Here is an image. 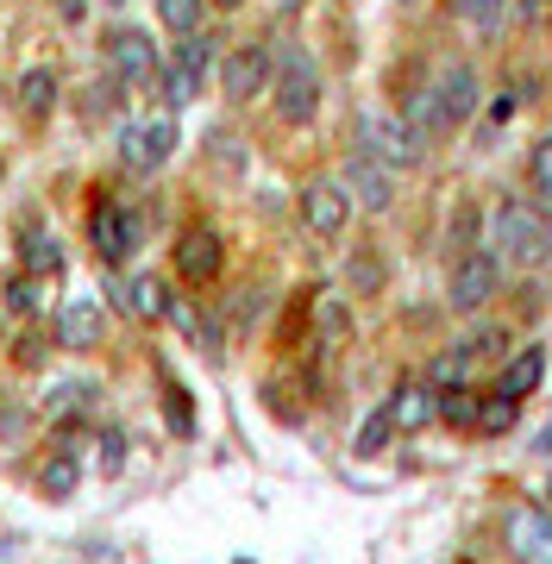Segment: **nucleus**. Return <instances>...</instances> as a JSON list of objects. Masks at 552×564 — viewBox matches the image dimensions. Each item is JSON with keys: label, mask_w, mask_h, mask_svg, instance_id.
<instances>
[{"label": "nucleus", "mask_w": 552, "mask_h": 564, "mask_svg": "<svg viewBox=\"0 0 552 564\" xmlns=\"http://www.w3.org/2000/svg\"><path fill=\"white\" fill-rule=\"evenodd\" d=\"M546 245H552V232H546V214L540 207H528V202H502L490 207V258L502 263H540L546 258Z\"/></svg>", "instance_id": "1"}, {"label": "nucleus", "mask_w": 552, "mask_h": 564, "mask_svg": "<svg viewBox=\"0 0 552 564\" xmlns=\"http://www.w3.org/2000/svg\"><path fill=\"white\" fill-rule=\"evenodd\" d=\"M270 95H277V120L283 126H307L314 113H321V69H314L302 51H289V57L277 63Z\"/></svg>", "instance_id": "2"}, {"label": "nucleus", "mask_w": 552, "mask_h": 564, "mask_svg": "<svg viewBox=\"0 0 552 564\" xmlns=\"http://www.w3.org/2000/svg\"><path fill=\"white\" fill-rule=\"evenodd\" d=\"M107 69H113L120 88H151L164 76V57H158V44L144 39L139 25H113L107 32Z\"/></svg>", "instance_id": "3"}, {"label": "nucleus", "mask_w": 552, "mask_h": 564, "mask_svg": "<svg viewBox=\"0 0 552 564\" xmlns=\"http://www.w3.org/2000/svg\"><path fill=\"white\" fill-rule=\"evenodd\" d=\"M358 151H365L370 163H383V170H402V163H414V151H421V139H414L409 120H396V113H358Z\"/></svg>", "instance_id": "4"}, {"label": "nucleus", "mask_w": 552, "mask_h": 564, "mask_svg": "<svg viewBox=\"0 0 552 564\" xmlns=\"http://www.w3.org/2000/svg\"><path fill=\"white\" fill-rule=\"evenodd\" d=\"M170 158H176V120H170V113L132 120V126L120 132V163H126V170L151 176V170H164Z\"/></svg>", "instance_id": "5"}, {"label": "nucleus", "mask_w": 552, "mask_h": 564, "mask_svg": "<svg viewBox=\"0 0 552 564\" xmlns=\"http://www.w3.org/2000/svg\"><path fill=\"white\" fill-rule=\"evenodd\" d=\"M496 289H502V263L490 251H465V258L452 263V282H446V302L458 314H477V307L496 302Z\"/></svg>", "instance_id": "6"}, {"label": "nucleus", "mask_w": 552, "mask_h": 564, "mask_svg": "<svg viewBox=\"0 0 552 564\" xmlns=\"http://www.w3.org/2000/svg\"><path fill=\"white\" fill-rule=\"evenodd\" d=\"M139 239H144V220L132 214V207L101 202L95 214H88V245L101 251V263H126L132 251H139Z\"/></svg>", "instance_id": "7"}, {"label": "nucleus", "mask_w": 552, "mask_h": 564, "mask_svg": "<svg viewBox=\"0 0 552 564\" xmlns=\"http://www.w3.org/2000/svg\"><path fill=\"white\" fill-rule=\"evenodd\" d=\"M270 82H277V57H270V44H239V51L220 63V88L232 95V101L264 95Z\"/></svg>", "instance_id": "8"}, {"label": "nucleus", "mask_w": 552, "mask_h": 564, "mask_svg": "<svg viewBox=\"0 0 552 564\" xmlns=\"http://www.w3.org/2000/svg\"><path fill=\"white\" fill-rule=\"evenodd\" d=\"M351 220V195L339 188V182H307L302 188V226L314 232V239H339Z\"/></svg>", "instance_id": "9"}, {"label": "nucleus", "mask_w": 552, "mask_h": 564, "mask_svg": "<svg viewBox=\"0 0 552 564\" xmlns=\"http://www.w3.org/2000/svg\"><path fill=\"white\" fill-rule=\"evenodd\" d=\"M220 263H226V245L214 226H188L183 239H176V276L195 282V289H207V282L220 276Z\"/></svg>", "instance_id": "10"}, {"label": "nucleus", "mask_w": 552, "mask_h": 564, "mask_svg": "<svg viewBox=\"0 0 552 564\" xmlns=\"http://www.w3.org/2000/svg\"><path fill=\"white\" fill-rule=\"evenodd\" d=\"M339 188H346L351 202L365 207V214H383V207L396 202V182H389V170H383V163H370L365 151H351V158H346V170H339Z\"/></svg>", "instance_id": "11"}, {"label": "nucleus", "mask_w": 552, "mask_h": 564, "mask_svg": "<svg viewBox=\"0 0 552 564\" xmlns=\"http://www.w3.org/2000/svg\"><path fill=\"white\" fill-rule=\"evenodd\" d=\"M509 552H515V564H552V514L546 508H509Z\"/></svg>", "instance_id": "12"}, {"label": "nucleus", "mask_w": 552, "mask_h": 564, "mask_svg": "<svg viewBox=\"0 0 552 564\" xmlns=\"http://www.w3.org/2000/svg\"><path fill=\"white\" fill-rule=\"evenodd\" d=\"M433 101H440V120L446 126H465L477 113V69L470 63H446L440 82H433Z\"/></svg>", "instance_id": "13"}, {"label": "nucleus", "mask_w": 552, "mask_h": 564, "mask_svg": "<svg viewBox=\"0 0 552 564\" xmlns=\"http://www.w3.org/2000/svg\"><path fill=\"white\" fill-rule=\"evenodd\" d=\"M57 345L63 351L101 345V302H95V295H69V302L57 307Z\"/></svg>", "instance_id": "14"}, {"label": "nucleus", "mask_w": 552, "mask_h": 564, "mask_svg": "<svg viewBox=\"0 0 552 564\" xmlns=\"http://www.w3.org/2000/svg\"><path fill=\"white\" fill-rule=\"evenodd\" d=\"M383 408H389V421H396V433H421L427 421H440V395L427 383H396Z\"/></svg>", "instance_id": "15"}, {"label": "nucleus", "mask_w": 552, "mask_h": 564, "mask_svg": "<svg viewBox=\"0 0 552 564\" xmlns=\"http://www.w3.org/2000/svg\"><path fill=\"white\" fill-rule=\"evenodd\" d=\"M13 95H20V113H25V120H51V113H57L63 82H57V69H51V63H32Z\"/></svg>", "instance_id": "16"}, {"label": "nucleus", "mask_w": 552, "mask_h": 564, "mask_svg": "<svg viewBox=\"0 0 552 564\" xmlns=\"http://www.w3.org/2000/svg\"><path fill=\"white\" fill-rule=\"evenodd\" d=\"M120 307L132 314V321H144V326H151V321H170V289H164L158 276H144V270H139V276L120 282Z\"/></svg>", "instance_id": "17"}, {"label": "nucleus", "mask_w": 552, "mask_h": 564, "mask_svg": "<svg viewBox=\"0 0 552 564\" xmlns=\"http://www.w3.org/2000/svg\"><path fill=\"white\" fill-rule=\"evenodd\" d=\"M540 377H546V351H540V345H521V351L502 364V383H496V395H509V402H528L533 389H540Z\"/></svg>", "instance_id": "18"}, {"label": "nucleus", "mask_w": 552, "mask_h": 564, "mask_svg": "<svg viewBox=\"0 0 552 564\" xmlns=\"http://www.w3.org/2000/svg\"><path fill=\"white\" fill-rule=\"evenodd\" d=\"M83 489V464H76V452H44L39 458V496L44 502H69Z\"/></svg>", "instance_id": "19"}, {"label": "nucleus", "mask_w": 552, "mask_h": 564, "mask_svg": "<svg viewBox=\"0 0 552 564\" xmlns=\"http://www.w3.org/2000/svg\"><path fill=\"white\" fill-rule=\"evenodd\" d=\"M214 44H220V39H207V32L183 39V44H176V57H170V69H183V76L195 82V88H202V82H207V69H214V57H220Z\"/></svg>", "instance_id": "20"}, {"label": "nucleus", "mask_w": 552, "mask_h": 564, "mask_svg": "<svg viewBox=\"0 0 552 564\" xmlns=\"http://www.w3.org/2000/svg\"><path fill=\"white\" fill-rule=\"evenodd\" d=\"M158 20L176 32V39H195L207 20V0H158Z\"/></svg>", "instance_id": "21"}, {"label": "nucleus", "mask_w": 552, "mask_h": 564, "mask_svg": "<svg viewBox=\"0 0 552 564\" xmlns=\"http://www.w3.org/2000/svg\"><path fill=\"white\" fill-rule=\"evenodd\" d=\"M20 258H25V270H32V276H57V270H63V251H57V239H44V232H25Z\"/></svg>", "instance_id": "22"}, {"label": "nucleus", "mask_w": 552, "mask_h": 564, "mask_svg": "<svg viewBox=\"0 0 552 564\" xmlns=\"http://www.w3.org/2000/svg\"><path fill=\"white\" fill-rule=\"evenodd\" d=\"M39 302H44V276L13 270V276H7V307H13V314H39Z\"/></svg>", "instance_id": "23"}, {"label": "nucleus", "mask_w": 552, "mask_h": 564, "mask_svg": "<svg viewBox=\"0 0 552 564\" xmlns=\"http://www.w3.org/2000/svg\"><path fill=\"white\" fill-rule=\"evenodd\" d=\"M396 440V421H389V408H377V414H365V426H358V458H377V452H383V445Z\"/></svg>", "instance_id": "24"}, {"label": "nucleus", "mask_w": 552, "mask_h": 564, "mask_svg": "<svg viewBox=\"0 0 552 564\" xmlns=\"http://www.w3.org/2000/svg\"><path fill=\"white\" fill-rule=\"evenodd\" d=\"M477 414H484V402H477L470 389H446V395H440V421L446 426H477Z\"/></svg>", "instance_id": "25"}, {"label": "nucleus", "mask_w": 552, "mask_h": 564, "mask_svg": "<svg viewBox=\"0 0 552 564\" xmlns=\"http://www.w3.org/2000/svg\"><path fill=\"white\" fill-rule=\"evenodd\" d=\"M465 351H446V358H433V395H446V389H465Z\"/></svg>", "instance_id": "26"}, {"label": "nucleus", "mask_w": 552, "mask_h": 564, "mask_svg": "<svg viewBox=\"0 0 552 564\" xmlns=\"http://www.w3.org/2000/svg\"><path fill=\"white\" fill-rule=\"evenodd\" d=\"M515 421H521V402H509V395H490V402H484V414H477V426H484V433H509Z\"/></svg>", "instance_id": "27"}, {"label": "nucleus", "mask_w": 552, "mask_h": 564, "mask_svg": "<svg viewBox=\"0 0 552 564\" xmlns=\"http://www.w3.org/2000/svg\"><path fill=\"white\" fill-rule=\"evenodd\" d=\"M502 7H509V0H458V13H465L470 25H484V32L502 20Z\"/></svg>", "instance_id": "28"}, {"label": "nucleus", "mask_w": 552, "mask_h": 564, "mask_svg": "<svg viewBox=\"0 0 552 564\" xmlns=\"http://www.w3.org/2000/svg\"><path fill=\"white\" fill-rule=\"evenodd\" d=\"M528 170H533V188H540V195H552V132L533 144V163H528Z\"/></svg>", "instance_id": "29"}, {"label": "nucleus", "mask_w": 552, "mask_h": 564, "mask_svg": "<svg viewBox=\"0 0 552 564\" xmlns=\"http://www.w3.org/2000/svg\"><path fill=\"white\" fill-rule=\"evenodd\" d=\"M164 395H170V433H195V408H188V395L176 383H170Z\"/></svg>", "instance_id": "30"}, {"label": "nucleus", "mask_w": 552, "mask_h": 564, "mask_svg": "<svg viewBox=\"0 0 552 564\" xmlns=\"http://www.w3.org/2000/svg\"><path fill=\"white\" fill-rule=\"evenodd\" d=\"M126 464V433H101V470H120Z\"/></svg>", "instance_id": "31"}, {"label": "nucleus", "mask_w": 552, "mask_h": 564, "mask_svg": "<svg viewBox=\"0 0 552 564\" xmlns=\"http://www.w3.org/2000/svg\"><path fill=\"white\" fill-rule=\"evenodd\" d=\"M13 358H20L25 370H32V364H44V339H39V333H20V351H13Z\"/></svg>", "instance_id": "32"}, {"label": "nucleus", "mask_w": 552, "mask_h": 564, "mask_svg": "<svg viewBox=\"0 0 552 564\" xmlns=\"http://www.w3.org/2000/svg\"><path fill=\"white\" fill-rule=\"evenodd\" d=\"M351 282H358V289H377V282H383V270H377V258L351 263Z\"/></svg>", "instance_id": "33"}, {"label": "nucleus", "mask_w": 552, "mask_h": 564, "mask_svg": "<svg viewBox=\"0 0 552 564\" xmlns=\"http://www.w3.org/2000/svg\"><path fill=\"white\" fill-rule=\"evenodd\" d=\"M321 326H327V333H339V326H346V307H339V302H321Z\"/></svg>", "instance_id": "34"}, {"label": "nucleus", "mask_w": 552, "mask_h": 564, "mask_svg": "<svg viewBox=\"0 0 552 564\" xmlns=\"http://www.w3.org/2000/svg\"><path fill=\"white\" fill-rule=\"evenodd\" d=\"M57 13L63 20H83V0H57Z\"/></svg>", "instance_id": "35"}, {"label": "nucleus", "mask_w": 552, "mask_h": 564, "mask_svg": "<svg viewBox=\"0 0 552 564\" xmlns=\"http://www.w3.org/2000/svg\"><path fill=\"white\" fill-rule=\"evenodd\" d=\"M214 7H246V0H214Z\"/></svg>", "instance_id": "36"}, {"label": "nucleus", "mask_w": 552, "mask_h": 564, "mask_svg": "<svg viewBox=\"0 0 552 564\" xmlns=\"http://www.w3.org/2000/svg\"><path fill=\"white\" fill-rule=\"evenodd\" d=\"M101 7H120V0H101Z\"/></svg>", "instance_id": "37"}, {"label": "nucleus", "mask_w": 552, "mask_h": 564, "mask_svg": "<svg viewBox=\"0 0 552 564\" xmlns=\"http://www.w3.org/2000/svg\"><path fill=\"white\" fill-rule=\"evenodd\" d=\"M0 176H7V163H0Z\"/></svg>", "instance_id": "38"}]
</instances>
